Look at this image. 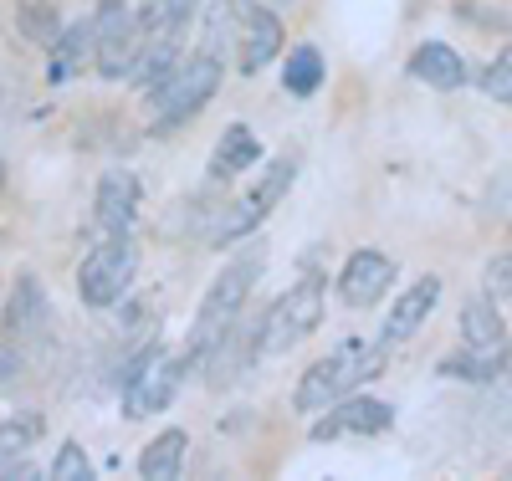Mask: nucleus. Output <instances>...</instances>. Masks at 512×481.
Masks as SVG:
<instances>
[{
	"instance_id": "obj_1",
	"label": "nucleus",
	"mask_w": 512,
	"mask_h": 481,
	"mask_svg": "<svg viewBox=\"0 0 512 481\" xmlns=\"http://www.w3.org/2000/svg\"><path fill=\"white\" fill-rule=\"evenodd\" d=\"M262 282V251H246L236 261L216 272V282L205 287V302L190 323V343H185V364H205V354L216 348L241 318H246V302H251V287Z\"/></svg>"
},
{
	"instance_id": "obj_2",
	"label": "nucleus",
	"mask_w": 512,
	"mask_h": 481,
	"mask_svg": "<svg viewBox=\"0 0 512 481\" xmlns=\"http://www.w3.org/2000/svg\"><path fill=\"white\" fill-rule=\"evenodd\" d=\"M379 369H384V348L379 343L344 338V343H333L318 364H308V374L297 379V389H292V405L303 415H318V410H328L338 400L359 395V384H369Z\"/></svg>"
},
{
	"instance_id": "obj_3",
	"label": "nucleus",
	"mask_w": 512,
	"mask_h": 481,
	"mask_svg": "<svg viewBox=\"0 0 512 481\" xmlns=\"http://www.w3.org/2000/svg\"><path fill=\"white\" fill-rule=\"evenodd\" d=\"M221 77H226V62L221 57H210V52H195L185 57L175 72H169L164 82L149 87V123H154V134H169V128H180L190 123L210 98L221 93Z\"/></svg>"
},
{
	"instance_id": "obj_4",
	"label": "nucleus",
	"mask_w": 512,
	"mask_h": 481,
	"mask_svg": "<svg viewBox=\"0 0 512 481\" xmlns=\"http://www.w3.org/2000/svg\"><path fill=\"white\" fill-rule=\"evenodd\" d=\"M323 302H328V282H323V272H303V277H297L262 318H256V348H262V359L287 354V348H297L308 333H318V323H323Z\"/></svg>"
},
{
	"instance_id": "obj_5",
	"label": "nucleus",
	"mask_w": 512,
	"mask_h": 481,
	"mask_svg": "<svg viewBox=\"0 0 512 481\" xmlns=\"http://www.w3.org/2000/svg\"><path fill=\"white\" fill-rule=\"evenodd\" d=\"M139 272V246L134 236H103L88 256H82V267H77V297H82V308H118L128 282H134Z\"/></svg>"
},
{
	"instance_id": "obj_6",
	"label": "nucleus",
	"mask_w": 512,
	"mask_h": 481,
	"mask_svg": "<svg viewBox=\"0 0 512 481\" xmlns=\"http://www.w3.org/2000/svg\"><path fill=\"white\" fill-rule=\"evenodd\" d=\"M292 180H297V159H292V154H282L277 164H267L262 180H256L246 195H236V205L221 210V226L210 231V246H236V241H246V236H251V231L262 226L267 215L287 200Z\"/></svg>"
},
{
	"instance_id": "obj_7",
	"label": "nucleus",
	"mask_w": 512,
	"mask_h": 481,
	"mask_svg": "<svg viewBox=\"0 0 512 481\" xmlns=\"http://www.w3.org/2000/svg\"><path fill=\"white\" fill-rule=\"evenodd\" d=\"M190 364L185 354H169V348H149L144 364L123 379V420H154L169 400L180 395V384H185Z\"/></svg>"
},
{
	"instance_id": "obj_8",
	"label": "nucleus",
	"mask_w": 512,
	"mask_h": 481,
	"mask_svg": "<svg viewBox=\"0 0 512 481\" xmlns=\"http://www.w3.org/2000/svg\"><path fill=\"white\" fill-rule=\"evenodd\" d=\"M236 16H241V72L246 77H256V72H267L277 57H282V47H287V31H282V16H277V6H267V0H236Z\"/></svg>"
},
{
	"instance_id": "obj_9",
	"label": "nucleus",
	"mask_w": 512,
	"mask_h": 481,
	"mask_svg": "<svg viewBox=\"0 0 512 481\" xmlns=\"http://www.w3.org/2000/svg\"><path fill=\"white\" fill-rule=\"evenodd\" d=\"M390 425H395V405H384L374 395H349V400L328 405V415L308 430V441L328 446V441H349V435H384Z\"/></svg>"
},
{
	"instance_id": "obj_10",
	"label": "nucleus",
	"mask_w": 512,
	"mask_h": 481,
	"mask_svg": "<svg viewBox=\"0 0 512 481\" xmlns=\"http://www.w3.org/2000/svg\"><path fill=\"white\" fill-rule=\"evenodd\" d=\"M456 328H461V348H472V354H482V359H497V364H512V338H507V323L497 313L492 292L466 297Z\"/></svg>"
},
{
	"instance_id": "obj_11",
	"label": "nucleus",
	"mask_w": 512,
	"mask_h": 481,
	"mask_svg": "<svg viewBox=\"0 0 512 481\" xmlns=\"http://www.w3.org/2000/svg\"><path fill=\"white\" fill-rule=\"evenodd\" d=\"M390 287H395V261L374 246L354 251L344 261V272H338V302H344V308H374Z\"/></svg>"
},
{
	"instance_id": "obj_12",
	"label": "nucleus",
	"mask_w": 512,
	"mask_h": 481,
	"mask_svg": "<svg viewBox=\"0 0 512 481\" xmlns=\"http://www.w3.org/2000/svg\"><path fill=\"white\" fill-rule=\"evenodd\" d=\"M436 302H441V277H420L415 287H405L400 302L390 308V318H384V328H379V348H384V354L400 348V343H410L415 328L436 313Z\"/></svg>"
},
{
	"instance_id": "obj_13",
	"label": "nucleus",
	"mask_w": 512,
	"mask_h": 481,
	"mask_svg": "<svg viewBox=\"0 0 512 481\" xmlns=\"http://www.w3.org/2000/svg\"><path fill=\"white\" fill-rule=\"evenodd\" d=\"M93 221H98L103 236H128L134 231V221H139V180L134 174H123V169L103 174L98 195H93Z\"/></svg>"
},
{
	"instance_id": "obj_14",
	"label": "nucleus",
	"mask_w": 512,
	"mask_h": 481,
	"mask_svg": "<svg viewBox=\"0 0 512 481\" xmlns=\"http://www.w3.org/2000/svg\"><path fill=\"white\" fill-rule=\"evenodd\" d=\"M251 359H262V348H256V323H236L216 348L205 354V364H200V374H205V384L210 389H231L241 374H246V364Z\"/></svg>"
},
{
	"instance_id": "obj_15",
	"label": "nucleus",
	"mask_w": 512,
	"mask_h": 481,
	"mask_svg": "<svg viewBox=\"0 0 512 481\" xmlns=\"http://www.w3.org/2000/svg\"><path fill=\"white\" fill-rule=\"evenodd\" d=\"M262 159V139L251 134L246 123H231L226 134L216 139V149H210V164H205V180L210 185H226V180H241V174Z\"/></svg>"
},
{
	"instance_id": "obj_16",
	"label": "nucleus",
	"mask_w": 512,
	"mask_h": 481,
	"mask_svg": "<svg viewBox=\"0 0 512 481\" xmlns=\"http://www.w3.org/2000/svg\"><path fill=\"white\" fill-rule=\"evenodd\" d=\"M410 77L436 87V93H456V87H466V62L456 47H446V41H420L415 57H410Z\"/></svg>"
},
{
	"instance_id": "obj_17",
	"label": "nucleus",
	"mask_w": 512,
	"mask_h": 481,
	"mask_svg": "<svg viewBox=\"0 0 512 481\" xmlns=\"http://www.w3.org/2000/svg\"><path fill=\"white\" fill-rule=\"evenodd\" d=\"M41 323H47V287H41V277L21 272L16 287H11V302H6V338H31L41 333Z\"/></svg>"
},
{
	"instance_id": "obj_18",
	"label": "nucleus",
	"mask_w": 512,
	"mask_h": 481,
	"mask_svg": "<svg viewBox=\"0 0 512 481\" xmlns=\"http://www.w3.org/2000/svg\"><path fill=\"white\" fill-rule=\"evenodd\" d=\"M185 451H190V430H159L154 441L139 451V476L144 481H175L185 471Z\"/></svg>"
},
{
	"instance_id": "obj_19",
	"label": "nucleus",
	"mask_w": 512,
	"mask_h": 481,
	"mask_svg": "<svg viewBox=\"0 0 512 481\" xmlns=\"http://www.w3.org/2000/svg\"><path fill=\"white\" fill-rule=\"evenodd\" d=\"M41 430H47L41 415H6L0 420V476H26L21 456L41 441Z\"/></svg>"
},
{
	"instance_id": "obj_20",
	"label": "nucleus",
	"mask_w": 512,
	"mask_h": 481,
	"mask_svg": "<svg viewBox=\"0 0 512 481\" xmlns=\"http://www.w3.org/2000/svg\"><path fill=\"white\" fill-rule=\"evenodd\" d=\"M88 57H98V21H77L72 31L57 36V47H52V82L77 72Z\"/></svg>"
},
{
	"instance_id": "obj_21",
	"label": "nucleus",
	"mask_w": 512,
	"mask_h": 481,
	"mask_svg": "<svg viewBox=\"0 0 512 481\" xmlns=\"http://www.w3.org/2000/svg\"><path fill=\"white\" fill-rule=\"evenodd\" d=\"M282 87L292 98H313L323 87V52L308 47V41H303V47H292L287 62H282Z\"/></svg>"
},
{
	"instance_id": "obj_22",
	"label": "nucleus",
	"mask_w": 512,
	"mask_h": 481,
	"mask_svg": "<svg viewBox=\"0 0 512 481\" xmlns=\"http://www.w3.org/2000/svg\"><path fill=\"white\" fill-rule=\"evenodd\" d=\"M436 374H441V379H466V384H502L507 364L482 359V354H472V348H461V354L441 359V369H436Z\"/></svg>"
},
{
	"instance_id": "obj_23",
	"label": "nucleus",
	"mask_w": 512,
	"mask_h": 481,
	"mask_svg": "<svg viewBox=\"0 0 512 481\" xmlns=\"http://www.w3.org/2000/svg\"><path fill=\"white\" fill-rule=\"evenodd\" d=\"M47 476H52V481H93L98 466L88 461V451H82L77 441H67V446L57 451V461L47 466Z\"/></svg>"
},
{
	"instance_id": "obj_24",
	"label": "nucleus",
	"mask_w": 512,
	"mask_h": 481,
	"mask_svg": "<svg viewBox=\"0 0 512 481\" xmlns=\"http://www.w3.org/2000/svg\"><path fill=\"white\" fill-rule=\"evenodd\" d=\"M21 31H26L31 41H47V47H57V36H62L67 26H62V16H57L52 6H21Z\"/></svg>"
},
{
	"instance_id": "obj_25",
	"label": "nucleus",
	"mask_w": 512,
	"mask_h": 481,
	"mask_svg": "<svg viewBox=\"0 0 512 481\" xmlns=\"http://www.w3.org/2000/svg\"><path fill=\"white\" fill-rule=\"evenodd\" d=\"M477 87H482L487 98H497V103H512V52H502L492 67H482Z\"/></svg>"
},
{
	"instance_id": "obj_26",
	"label": "nucleus",
	"mask_w": 512,
	"mask_h": 481,
	"mask_svg": "<svg viewBox=\"0 0 512 481\" xmlns=\"http://www.w3.org/2000/svg\"><path fill=\"white\" fill-rule=\"evenodd\" d=\"M26 369V354H21V343L0 333V384H11L16 374Z\"/></svg>"
},
{
	"instance_id": "obj_27",
	"label": "nucleus",
	"mask_w": 512,
	"mask_h": 481,
	"mask_svg": "<svg viewBox=\"0 0 512 481\" xmlns=\"http://www.w3.org/2000/svg\"><path fill=\"white\" fill-rule=\"evenodd\" d=\"M154 6H159V16H164L169 26H190L195 11H200V0H154Z\"/></svg>"
},
{
	"instance_id": "obj_28",
	"label": "nucleus",
	"mask_w": 512,
	"mask_h": 481,
	"mask_svg": "<svg viewBox=\"0 0 512 481\" xmlns=\"http://www.w3.org/2000/svg\"><path fill=\"white\" fill-rule=\"evenodd\" d=\"M492 287L512 292V256H497V261H492Z\"/></svg>"
},
{
	"instance_id": "obj_29",
	"label": "nucleus",
	"mask_w": 512,
	"mask_h": 481,
	"mask_svg": "<svg viewBox=\"0 0 512 481\" xmlns=\"http://www.w3.org/2000/svg\"><path fill=\"white\" fill-rule=\"evenodd\" d=\"M502 410L512 415V384H502Z\"/></svg>"
},
{
	"instance_id": "obj_30",
	"label": "nucleus",
	"mask_w": 512,
	"mask_h": 481,
	"mask_svg": "<svg viewBox=\"0 0 512 481\" xmlns=\"http://www.w3.org/2000/svg\"><path fill=\"white\" fill-rule=\"evenodd\" d=\"M267 6H277V11H287V6H292V0H267Z\"/></svg>"
},
{
	"instance_id": "obj_31",
	"label": "nucleus",
	"mask_w": 512,
	"mask_h": 481,
	"mask_svg": "<svg viewBox=\"0 0 512 481\" xmlns=\"http://www.w3.org/2000/svg\"><path fill=\"white\" fill-rule=\"evenodd\" d=\"M0 185H6V159H0Z\"/></svg>"
},
{
	"instance_id": "obj_32",
	"label": "nucleus",
	"mask_w": 512,
	"mask_h": 481,
	"mask_svg": "<svg viewBox=\"0 0 512 481\" xmlns=\"http://www.w3.org/2000/svg\"><path fill=\"white\" fill-rule=\"evenodd\" d=\"M507 476H512V466H507Z\"/></svg>"
}]
</instances>
